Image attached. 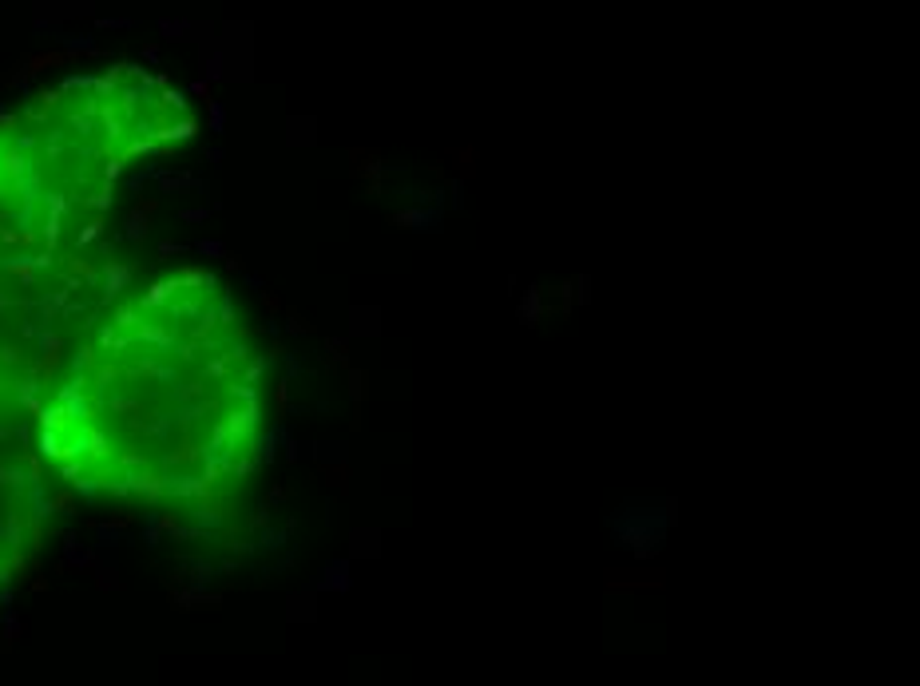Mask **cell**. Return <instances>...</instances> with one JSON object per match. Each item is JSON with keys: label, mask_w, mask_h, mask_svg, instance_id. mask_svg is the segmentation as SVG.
<instances>
[{"label": "cell", "mask_w": 920, "mask_h": 686, "mask_svg": "<svg viewBox=\"0 0 920 686\" xmlns=\"http://www.w3.org/2000/svg\"><path fill=\"white\" fill-rule=\"evenodd\" d=\"M670 527H674V500H666V496H631L607 520V532L634 559L659 556Z\"/></svg>", "instance_id": "6da1fadb"}, {"label": "cell", "mask_w": 920, "mask_h": 686, "mask_svg": "<svg viewBox=\"0 0 920 686\" xmlns=\"http://www.w3.org/2000/svg\"><path fill=\"white\" fill-rule=\"evenodd\" d=\"M536 310H539V294H536V290H532V294H528V298H523V305H520V314H523V321H528V325H532V321H536Z\"/></svg>", "instance_id": "7a4b0ae2"}]
</instances>
